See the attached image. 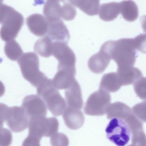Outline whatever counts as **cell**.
<instances>
[{
	"label": "cell",
	"mask_w": 146,
	"mask_h": 146,
	"mask_svg": "<svg viewBox=\"0 0 146 146\" xmlns=\"http://www.w3.org/2000/svg\"><path fill=\"white\" fill-rule=\"evenodd\" d=\"M105 131L108 139L117 146H146L142 121L132 112L123 118L111 119Z\"/></svg>",
	"instance_id": "1"
},
{
	"label": "cell",
	"mask_w": 146,
	"mask_h": 146,
	"mask_svg": "<svg viewBox=\"0 0 146 146\" xmlns=\"http://www.w3.org/2000/svg\"><path fill=\"white\" fill-rule=\"evenodd\" d=\"M102 46L109 53L111 59L117 64V70L133 66L137 55L133 38L110 40Z\"/></svg>",
	"instance_id": "2"
},
{
	"label": "cell",
	"mask_w": 146,
	"mask_h": 146,
	"mask_svg": "<svg viewBox=\"0 0 146 146\" xmlns=\"http://www.w3.org/2000/svg\"><path fill=\"white\" fill-rule=\"evenodd\" d=\"M59 125L57 119L54 117L30 119L28 135L23 141V145L40 146L42 137H49L57 132Z\"/></svg>",
	"instance_id": "3"
},
{
	"label": "cell",
	"mask_w": 146,
	"mask_h": 146,
	"mask_svg": "<svg viewBox=\"0 0 146 146\" xmlns=\"http://www.w3.org/2000/svg\"><path fill=\"white\" fill-rule=\"evenodd\" d=\"M0 17L1 38L5 42L14 39L23 25V16L12 7L2 4L0 5Z\"/></svg>",
	"instance_id": "4"
},
{
	"label": "cell",
	"mask_w": 146,
	"mask_h": 146,
	"mask_svg": "<svg viewBox=\"0 0 146 146\" xmlns=\"http://www.w3.org/2000/svg\"><path fill=\"white\" fill-rule=\"evenodd\" d=\"M36 88L38 95L44 101L52 115L57 116L62 114L67 105L54 86L52 79L47 78Z\"/></svg>",
	"instance_id": "5"
},
{
	"label": "cell",
	"mask_w": 146,
	"mask_h": 146,
	"mask_svg": "<svg viewBox=\"0 0 146 146\" xmlns=\"http://www.w3.org/2000/svg\"><path fill=\"white\" fill-rule=\"evenodd\" d=\"M23 78L33 86L37 87L47 77L39 70V60L33 52L23 54L18 60Z\"/></svg>",
	"instance_id": "6"
},
{
	"label": "cell",
	"mask_w": 146,
	"mask_h": 146,
	"mask_svg": "<svg viewBox=\"0 0 146 146\" xmlns=\"http://www.w3.org/2000/svg\"><path fill=\"white\" fill-rule=\"evenodd\" d=\"M1 125L4 121L13 132H22L28 126L29 118L21 107H9L0 104Z\"/></svg>",
	"instance_id": "7"
},
{
	"label": "cell",
	"mask_w": 146,
	"mask_h": 146,
	"mask_svg": "<svg viewBox=\"0 0 146 146\" xmlns=\"http://www.w3.org/2000/svg\"><path fill=\"white\" fill-rule=\"evenodd\" d=\"M111 101L109 92L99 89L88 98L84 107V112L90 115H104L106 113Z\"/></svg>",
	"instance_id": "8"
},
{
	"label": "cell",
	"mask_w": 146,
	"mask_h": 146,
	"mask_svg": "<svg viewBox=\"0 0 146 146\" xmlns=\"http://www.w3.org/2000/svg\"><path fill=\"white\" fill-rule=\"evenodd\" d=\"M52 55L58 62V69H76L75 55L67 44L60 42H53Z\"/></svg>",
	"instance_id": "9"
},
{
	"label": "cell",
	"mask_w": 146,
	"mask_h": 146,
	"mask_svg": "<svg viewBox=\"0 0 146 146\" xmlns=\"http://www.w3.org/2000/svg\"><path fill=\"white\" fill-rule=\"evenodd\" d=\"M21 107L29 119L46 117L47 114L46 105L43 100L38 95L31 94L23 98Z\"/></svg>",
	"instance_id": "10"
},
{
	"label": "cell",
	"mask_w": 146,
	"mask_h": 146,
	"mask_svg": "<svg viewBox=\"0 0 146 146\" xmlns=\"http://www.w3.org/2000/svg\"><path fill=\"white\" fill-rule=\"evenodd\" d=\"M48 21L46 36L54 42H63L67 44L70 36L68 29L62 20L59 19Z\"/></svg>",
	"instance_id": "11"
},
{
	"label": "cell",
	"mask_w": 146,
	"mask_h": 146,
	"mask_svg": "<svg viewBox=\"0 0 146 146\" xmlns=\"http://www.w3.org/2000/svg\"><path fill=\"white\" fill-rule=\"evenodd\" d=\"M111 59L109 53L102 47L98 52L93 55L89 59L88 66L91 71L96 74L104 72Z\"/></svg>",
	"instance_id": "12"
},
{
	"label": "cell",
	"mask_w": 146,
	"mask_h": 146,
	"mask_svg": "<svg viewBox=\"0 0 146 146\" xmlns=\"http://www.w3.org/2000/svg\"><path fill=\"white\" fill-rule=\"evenodd\" d=\"M26 23L30 31L35 35L40 36L46 34L48 21L42 15L39 14L31 15L27 18Z\"/></svg>",
	"instance_id": "13"
},
{
	"label": "cell",
	"mask_w": 146,
	"mask_h": 146,
	"mask_svg": "<svg viewBox=\"0 0 146 146\" xmlns=\"http://www.w3.org/2000/svg\"><path fill=\"white\" fill-rule=\"evenodd\" d=\"M62 115L66 125L71 129H77L84 124V117L80 109L67 106Z\"/></svg>",
	"instance_id": "14"
},
{
	"label": "cell",
	"mask_w": 146,
	"mask_h": 146,
	"mask_svg": "<svg viewBox=\"0 0 146 146\" xmlns=\"http://www.w3.org/2000/svg\"><path fill=\"white\" fill-rule=\"evenodd\" d=\"M64 93L67 106L79 109L82 108L83 102L81 90L76 80L65 90Z\"/></svg>",
	"instance_id": "15"
},
{
	"label": "cell",
	"mask_w": 146,
	"mask_h": 146,
	"mask_svg": "<svg viewBox=\"0 0 146 146\" xmlns=\"http://www.w3.org/2000/svg\"><path fill=\"white\" fill-rule=\"evenodd\" d=\"M52 79L54 85L58 90L66 89L76 80V69H60Z\"/></svg>",
	"instance_id": "16"
},
{
	"label": "cell",
	"mask_w": 146,
	"mask_h": 146,
	"mask_svg": "<svg viewBox=\"0 0 146 146\" xmlns=\"http://www.w3.org/2000/svg\"><path fill=\"white\" fill-rule=\"evenodd\" d=\"M123 86L117 72H111L105 74L101 80L99 89L108 92H114Z\"/></svg>",
	"instance_id": "17"
},
{
	"label": "cell",
	"mask_w": 146,
	"mask_h": 146,
	"mask_svg": "<svg viewBox=\"0 0 146 146\" xmlns=\"http://www.w3.org/2000/svg\"><path fill=\"white\" fill-rule=\"evenodd\" d=\"M120 13V3L112 2L101 5L98 14L101 19L104 21H109L116 19Z\"/></svg>",
	"instance_id": "18"
},
{
	"label": "cell",
	"mask_w": 146,
	"mask_h": 146,
	"mask_svg": "<svg viewBox=\"0 0 146 146\" xmlns=\"http://www.w3.org/2000/svg\"><path fill=\"white\" fill-rule=\"evenodd\" d=\"M100 1V0H68V2L74 6L90 16L98 14Z\"/></svg>",
	"instance_id": "19"
},
{
	"label": "cell",
	"mask_w": 146,
	"mask_h": 146,
	"mask_svg": "<svg viewBox=\"0 0 146 146\" xmlns=\"http://www.w3.org/2000/svg\"><path fill=\"white\" fill-rule=\"evenodd\" d=\"M120 13L124 19L133 22L138 17L139 10L137 5L132 0H123L120 3Z\"/></svg>",
	"instance_id": "20"
},
{
	"label": "cell",
	"mask_w": 146,
	"mask_h": 146,
	"mask_svg": "<svg viewBox=\"0 0 146 146\" xmlns=\"http://www.w3.org/2000/svg\"><path fill=\"white\" fill-rule=\"evenodd\" d=\"M120 79L122 86L133 84L138 79L142 76L141 71L133 66L120 70L117 72Z\"/></svg>",
	"instance_id": "21"
},
{
	"label": "cell",
	"mask_w": 146,
	"mask_h": 146,
	"mask_svg": "<svg viewBox=\"0 0 146 146\" xmlns=\"http://www.w3.org/2000/svg\"><path fill=\"white\" fill-rule=\"evenodd\" d=\"M132 112V109L125 104L115 102L109 106L107 111V117L108 119L114 117L123 118Z\"/></svg>",
	"instance_id": "22"
},
{
	"label": "cell",
	"mask_w": 146,
	"mask_h": 146,
	"mask_svg": "<svg viewBox=\"0 0 146 146\" xmlns=\"http://www.w3.org/2000/svg\"><path fill=\"white\" fill-rule=\"evenodd\" d=\"M52 41L46 35L38 39L35 44V51L41 56L45 58L49 57L52 55Z\"/></svg>",
	"instance_id": "23"
},
{
	"label": "cell",
	"mask_w": 146,
	"mask_h": 146,
	"mask_svg": "<svg viewBox=\"0 0 146 146\" xmlns=\"http://www.w3.org/2000/svg\"><path fill=\"white\" fill-rule=\"evenodd\" d=\"M61 6L59 1L47 0L43 10L45 17L49 20L60 19Z\"/></svg>",
	"instance_id": "24"
},
{
	"label": "cell",
	"mask_w": 146,
	"mask_h": 146,
	"mask_svg": "<svg viewBox=\"0 0 146 146\" xmlns=\"http://www.w3.org/2000/svg\"><path fill=\"white\" fill-rule=\"evenodd\" d=\"M7 56L12 61L18 60L23 54V51L18 43L13 39L7 41L4 47Z\"/></svg>",
	"instance_id": "25"
},
{
	"label": "cell",
	"mask_w": 146,
	"mask_h": 146,
	"mask_svg": "<svg viewBox=\"0 0 146 146\" xmlns=\"http://www.w3.org/2000/svg\"><path fill=\"white\" fill-rule=\"evenodd\" d=\"M76 14V8L69 2L65 3L61 6V17L65 21L73 20Z\"/></svg>",
	"instance_id": "26"
},
{
	"label": "cell",
	"mask_w": 146,
	"mask_h": 146,
	"mask_svg": "<svg viewBox=\"0 0 146 146\" xmlns=\"http://www.w3.org/2000/svg\"><path fill=\"white\" fill-rule=\"evenodd\" d=\"M134 91L141 99H146V78L142 76L133 84Z\"/></svg>",
	"instance_id": "27"
},
{
	"label": "cell",
	"mask_w": 146,
	"mask_h": 146,
	"mask_svg": "<svg viewBox=\"0 0 146 146\" xmlns=\"http://www.w3.org/2000/svg\"><path fill=\"white\" fill-rule=\"evenodd\" d=\"M133 114L142 121L146 122V100L136 104L132 108Z\"/></svg>",
	"instance_id": "28"
},
{
	"label": "cell",
	"mask_w": 146,
	"mask_h": 146,
	"mask_svg": "<svg viewBox=\"0 0 146 146\" xmlns=\"http://www.w3.org/2000/svg\"><path fill=\"white\" fill-rule=\"evenodd\" d=\"M136 50L146 54V34H140L133 38Z\"/></svg>",
	"instance_id": "29"
},
{
	"label": "cell",
	"mask_w": 146,
	"mask_h": 146,
	"mask_svg": "<svg viewBox=\"0 0 146 146\" xmlns=\"http://www.w3.org/2000/svg\"><path fill=\"white\" fill-rule=\"evenodd\" d=\"M50 143L52 146H67L69 144L67 136L62 133L57 132L50 137Z\"/></svg>",
	"instance_id": "30"
},
{
	"label": "cell",
	"mask_w": 146,
	"mask_h": 146,
	"mask_svg": "<svg viewBox=\"0 0 146 146\" xmlns=\"http://www.w3.org/2000/svg\"><path fill=\"white\" fill-rule=\"evenodd\" d=\"M12 140L11 132L7 129L1 128V144L3 145H9Z\"/></svg>",
	"instance_id": "31"
},
{
	"label": "cell",
	"mask_w": 146,
	"mask_h": 146,
	"mask_svg": "<svg viewBox=\"0 0 146 146\" xmlns=\"http://www.w3.org/2000/svg\"><path fill=\"white\" fill-rule=\"evenodd\" d=\"M140 19L142 28L146 33V15L142 16Z\"/></svg>",
	"instance_id": "32"
},
{
	"label": "cell",
	"mask_w": 146,
	"mask_h": 146,
	"mask_svg": "<svg viewBox=\"0 0 146 146\" xmlns=\"http://www.w3.org/2000/svg\"><path fill=\"white\" fill-rule=\"evenodd\" d=\"M56 1H62V2H63L65 0H56Z\"/></svg>",
	"instance_id": "33"
}]
</instances>
